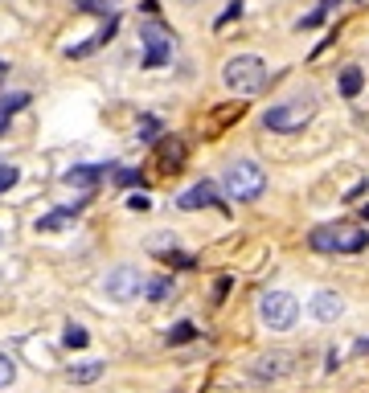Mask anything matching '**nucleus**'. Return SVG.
<instances>
[{
  "mask_svg": "<svg viewBox=\"0 0 369 393\" xmlns=\"http://www.w3.org/2000/svg\"><path fill=\"white\" fill-rule=\"evenodd\" d=\"M308 246L316 254H361L369 246V229H361V225H341V221L316 225L308 234Z\"/></svg>",
  "mask_w": 369,
  "mask_h": 393,
  "instance_id": "1",
  "label": "nucleus"
},
{
  "mask_svg": "<svg viewBox=\"0 0 369 393\" xmlns=\"http://www.w3.org/2000/svg\"><path fill=\"white\" fill-rule=\"evenodd\" d=\"M312 115H316V94L300 90V94H291V98H283V103L263 111V128L279 131V135H291V131H304V123Z\"/></svg>",
  "mask_w": 369,
  "mask_h": 393,
  "instance_id": "2",
  "label": "nucleus"
},
{
  "mask_svg": "<svg viewBox=\"0 0 369 393\" xmlns=\"http://www.w3.org/2000/svg\"><path fill=\"white\" fill-rule=\"evenodd\" d=\"M222 189L230 193L234 201H259L263 189H267V173L255 160H230L222 168Z\"/></svg>",
  "mask_w": 369,
  "mask_h": 393,
  "instance_id": "3",
  "label": "nucleus"
},
{
  "mask_svg": "<svg viewBox=\"0 0 369 393\" xmlns=\"http://www.w3.org/2000/svg\"><path fill=\"white\" fill-rule=\"evenodd\" d=\"M222 82H226V90H234V94H259V90L267 87V66H263L259 53H238V58L226 62Z\"/></svg>",
  "mask_w": 369,
  "mask_h": 393,
  "instance_id": "4",
  "label": "nucleus"
},
{
  "mask_svg": "<svg viewBox=\"0 0 369 393\" xmlns=\"http://www.w3.org/2000/svg\"><path fill=\"white\" fill-rule=\"evenodd\" d=\"M259 320H263V328H271V332H291L295 320H300V299H295L291 291H263V299H259Z\"/></svg>",
  "mask_w": 369,
  "mask_h": 393,
  "instance_id": "5",
  "label": "nucleus"
},
{
  "mask_svg": "<svg viewBox=\"0 0 369 393\" xmlns=\"http://www.w3.org/2000/svg\"><path fill=\"white\" fill-rule=\"evenodd\" d=\"M139 42H144V66H148V70H156V66L169 62L173 37H169V29H164L160 21H144V25H139Z\"/></svg>",
  "mask_w": 369,
  "mask_h": 393,
  "instance_id": "6",
  "label": "nucleus"
},
{
  "mask_svg": "<svg viewBox=\"0 0 369 393\" xmlns=\"http://www.w3.org/2000/svg\"><path fill=\"white\" fill-rule=\"evenodd\" d=\"M139 291H144V279H139L136 266H115V270H107V274H103V295H107V299H115V304L136 299Z\"/></svg>",
  "mask_w": 369,
  "mask_h": 393,
  "instance_id": "7",
  "label": "nucleus"
},
{
  "mask_svg": "<svg viewBox=\"0 0 369 393\" xmlns=\"http://www.w3.org/2000/svg\"><path fill=\"white\" fill-rule=\"evenodd\" d=\"M308 311H312V320H316V324H336V320H341V311H345V299H341L336 291H316V295H312V304H308Z\"/></svg>",
  "mask_w": 369,
  "mask_h": 393,
  "instance_id": "8",
  "label": "nucleus"
},
{
  "mask_svg": "<svg viewBox=\"0 0 369 393\" xmlns=\"http://www.w3.org/2000/svg\"><path fill=\"white\" fill-rule=\"evenodd\" d=\"M209 205H218V189H214L209 180L184 189L181 197H177V209H209Z\"/></svg>",
  "mask_w": 369,
  "mask_h": 393,
  "instance_id": "9",
  "label": "nucleus"
},
{
  "mask_svg": "<svg viewBox=\"0 0 369 393\" xmlns=\"http://www.w3.org/2000/svg\"><path fill=\"white\" fill-rule=\"evenodd\" d=\"M115 29H119V17H107V25L94 33L91 42H83V45H74V49H70V58H87V53H94L98 45H107L111 37H115Z\"/></svg>",
  "mask_w": 369,
  "mask_h": 393,
  "instance_id": "10",
  "label": "nucleus"
},
{
  "mask_svg": "<svg viewBox=\"0 0 369 393\" xmlns=\"http://www.w3.org/2000/svg\"><path fill=\"white\" fill-rule=\"evenodd\" d=\"M181 164H184V143L181 139H164L160 143V168L164 173H177Z\"/></svg>",
  "mask_w": 369,
  "mask_h": 393,
  "instance_id": "11",
  "label": "nucleus"
},
{
  "mask_svg": "<svg viewBox=\"0 0 369 393\" xmlns=\"http://www.w3.org/2000/svg\"><path fill=\"white\" fill-rule=\"evenodd\" d=\"M291 369V356H283V352H271V356H263L259 365H255V377H283Z\"/></svg>",
  "mask_w": 369,
  "mask_h": 393,
  "instance_id": "12",
  "label": "nucleus"
},
{
  "mask_svg": "<svg viewBox=\"0 0 369 393\" xmlns=\"http://www.w3.org/2000/svg\"><path fill=\"white\" fill-rule=\"evenodd\" d=\"M361 87H366L361 66H345V70H341V94H345V98H357V94H361Z\"/></svg>",
  "mask_w": 369,
  "mask_h": 393,
  "instance_id": "13",
  "label": "nucleus"
},
{
  "mask_svg": "<svg viewBox=\"0 0 369 393\" xmlns=\"http://www.w3.org/2000/svg\"><path fill=\"white\" fill-rule=\"evenodd\" d=\"M98 176H103V168H70L62 180H66L70 189H94V184H98Z\"/></svg>",
  "mask_w": 369,
  "mask_h": 393,
  "instance_id": "14",
  "label": "nucleus"
},
{
  "mask_svg": "<svg viewBox=\"0 0 369 393\" xmlns=\"http://www.w3.org/2000/svg\"><path fill=\"white\" fill-rule=\"evenodd\" d=\"M173 287H177V283H173L169 274H156V279L144 287V295H148L152 304H160V299H169V295H173Z\"/></svg>",
  "mask_w": 369,
  "mask_h": 393,
  "instance_id": "15",
  "label": "nucleus"
},
{
  "mask_svg": "<svg viewBox=\"0 0 369 393\" xmlns=\"http://www.w3.org/2000/svg\"><path fill=\"white\" fill-rule=\"evenodd\" d=\"M98 377H103V365H74V369H70V381H74V385H91Z\"/></svg>",
  "mask_w": 369,
  "mask_h": 393,
  "instance_id": "16",
  "label": "nucleus"
},
{
  "mask_svg": "<svg viewBox=\"0 0 369 393\" xmlns=\"http://www.w3.org/2000/svg\"><path fill=\"white\" fill-rule=\"evenodd\" d=\"M21 107H29V94H25V90H17V94H0V119H8V115L21 111Z\"/></svg>",
  "mask_w": 369,
  "mask_h": 393,
  "instance_id": "17",
  "label": "nucleus"
},
{
  "mask_svg": "<svg viewBox=\"0 0 369 393\" xmlns=\"http://www.w3.org/2000/svg\"><path fill=\"white\" fill-rule=\"evenodd\" d=\"M70 221H74V209H53V213H46V218L37 221V229H62Z\"/></svg>",
  "mask_w": 369,
  "mask_h": 393,
  "instance_id": "18",
  "label": "nucleus"
},
{
  "mask_svg": "<svg viewBox=\"0 0 369 393\" xmlns=\"http://www.w3.org/2000/svg\"><path fill=\"white\" fill-rule=\"evenodd\" d=\"M62 340H66V349H87V328H78V324H70Z\"/></svg>",
  "mask_w": 369,
  "mask_h": 393,
  "instance_id": "19",
  "label": "nucleus"
},
{
  "mask_svg": "<svg viewBox=\"0 0 369 393\" xmlns=\"http://www.w3.org/2000/svg\"><path fill=\"white\" fill-rule=\"evenodd\" d=\"M12 381H17V365H12V360L0 352V390H8Z\"/></svg>",
  "mask_w": 369,
  "mask_h": 393,
  "instance_id": "20",
  "label": "nucleus"
},
{
  "mask_svg": "<svg viewBox=\"0 0 369 393\" xmlns=\"http://www.w3.org/2000/svg\"><path fill=\"white\" fill-rule=\"evenodd\" d=\"M156 135H160V119L156 115H144L139 119V139H156Z\"/></svg>",
  "mask_w": 369,
  "mask_h": 393,
  "instance_id": "21",
  "label": "nucleus"
},
{
  "mask_svg": "<svg viewBox=\"0 0 369 393\" xmlns=\"http://www.w3.org/2000/svg\"><path fill=\"white\" fill-rule=\"evenodd\" d=\"M184 340H193V324H177L169 332V344H184Z\"/></svg>",
  "mask_w": 369,
  "mask_h": 393,
  "instance_id": "22",
  "label": "nucleus"
},
{
  "mask_svg": "<svg viewBox=\"0 0 369 393\" xmlns=\"http://www.w3.org/2000/svg\"><path fill=\"white\" fill-rule=\"evenodd\" d=\"M17 180H21V173H17L12 164H0V193H4V189H12Z\"/></svg>",
  "mask_w": 369,
  "mask_h": 393,
  "instance_id": "23",
  "label": "nucleus"
},
{
  "mask_svg": "<svg viewBox=\"0 0 369 393\" xmlns=\"http://www.w3.org/2000/svg\"><path fill=\"white\" fill-rule=\"evenodd\" d=\"M115 180H119L123 189H132V184H139V189H144V176H139V173H128V168H123V173L115 176Z\"/></svg>",
  "mask_w": 369,
  "mask_h": 393,
  "instance_id": "24",
  "label": "nucleus"
},
{
  "mask_svg": "<svg viewBox=\"0 0 369 393\" xmlns=\"http://www.w3.org/2000/svg\"><path fill=\"white\" fill-rule=\"evenodd\" d=\"M324 21V8H316V12H308V17H300V29H316Z\"/></svg>",
  "mask_w": 369,
  "mask_h": 393,
  "instance_id": "25",
  "label": "nucleus"
},
{
  "mask_svg": "<svg viewBox=\"0 0 369 393\" xmlns=\"http://www.w3.org/2000/svg\"><path fill=\"white\" fill-rule=\"evenodd\" d=\"M160 259H164V262H177V266H193V259H189V254H181V250H177V254H160Z\"/></svg>",
  "mask_w": 369,
  "mask_h": 393,
  "instance_id": "26",
  "label": "nucleus"
},
{
  "mask_svg": "<svg viewBox=\"0 0 369 393\" xmlns=\"http://www.w3.org/2000/svg\"><path fill=\"white\" fill-rule=\"evenodd\" d=\"M332 4H341V0H320V8H332Z\"/></svg>",
  "mask_w": 369,
  "mask_h": 393,
  "instance_id": "27",
  "label": "nucleus"
},
{
  "mask_svg": "<svg viewBox=\"0 0 369 393\" xmlns=\"http://www.w3.org/2000/svg\"><path fill=\"white\" fill-rule=\"evenodd\" d=\"M357 349H361V352H369V340H357Z\"/></svg>",
  "mask_w": 369,
  "mask_h": 393,
  "instance_id": "28",
  "label": "nucleus"
},
{
  "mask_svg": "<svg viewBox=\"0 0 369 393\" xmlns=\"http://www.w3.org/2000/svg\"><path fill=\"white\" fill-rule=\"evenodd\" d=\"M4 74H8V62H0V78H4Z\"/></svg>",
  "mask_w": 369,
  "mask_h": 393,
  "instance_id": "29",
  "label": "nucleus"
},
{
  "mask_svg": "<svg viewBox=\"0 0 369 393\" xmlns=\"http://www.w3.org/2000/svg\"><path fill=\"white\" fill-rule=\"evenodd\" d=\"M4 131H8V119H0V135H4Z\"/></svg>",
  "mask_w": 369,
  "mask_h": 393,
  "instance_id": "30",
  "label": "nucleus"
},
{
  "mask_svg": "<svg viewBox=\"0 0 369 393\" xmlns=\"http://www.w3.org/2000/svg\"><path fill=\"white\" fill-rule=\"evenodd\" d=\"M361 218H366V221H369V205H366V209H361Z\"/></svg>",
  "mask_w": 369,
  "mask_h": 393,
  "instance_id": "31",
  "label": "nucleus"
},
{
  "mask_svg": "<svg viewBox=\"0 0 369 393\" xmlns=\"http://www.w3.org/2000/svg\"><path fill=\"white\" fill-rule=\"evenodd\" d=\"M181 4H197V0H181Z\"/></svg>",
  "mask_w": 369,
  "mask_h": 393,
  "instance_id": "32",
  "label": "nucleus"
},
{
  "mask_svg": "<svg viewBox=\"0 0 369 393\" xmlns=\"http://www.w3.org/2000/svg\"><path fill=\"white\" fill-rule=\"evenodd\" d=\"M103 4H107V0H103Z\"/></svg>",
  "mask_w": 369,
  "mask_h": 393,
  "instance_id": "33",
  "label": "nucleus"
}]
</instances>
